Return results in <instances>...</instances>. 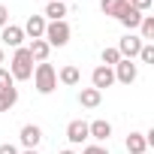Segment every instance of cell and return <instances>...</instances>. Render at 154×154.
Segmentation results:
<instances>
[{"mask_svg": "<svg viewBox=\"0 0 154 154\" xmlns=\"http://www.w3.org/2000/svg\"><path fill=\"white\" fill-rule=\"evenodd\" d=\"M66 12H69V9H66L63 0H54V3H45V15H42V18H48V21H63Z\"/></svg>", "mask_w": 154, "mask_h": 154, "instance_id": "16", "label": "cell"}, {"mask_svg": "<svg viewBox=\"0 0 154 154\" xmlns=\"http://www.w3.org/2000/svg\"><path fill=\"white\" fill-rule=\"evenodd\" d=\"M15 103H18V88H15V85L0 91V112H9Z\"/></svg>", "mask_w": 154, "mask_h": 154, "instance_id": "18", "label": "cell"}, {"mask_svg": "<svg viewBox=\"0 0 154 154\" xmlns=\"http://www.w3.org/2000/svg\"><path fill=\"white\" fill-rule=\"evenodd\" d=\"M3 88H12V75H9V69L0 66V91H3Z\"/></svg>", "mask_w": 154, "mask_h": 154, "instance_id": "24", "label": "cell"}, {"mask_svg": "<svg viewBox=\"0 0 154 154\" xmlns=\"http://www.w3.org/2000/svg\"><path fill=\"white\" fill-rule=\"evenodd\" d=\"M69 33H72V30H69V24H66V21H48V24H45L42 39H45L48 45H57V48H60V45H66V42H69Z\"/></svg>", "mask_w": 154, "mask_h": 154, "instance_id": "3", "label": "cell"}, {"mask_svg": "<svg viewBox=\"0 0 154 154\" xmlns=\"http://www.w3.org/2000/svg\"><path fill=\"white\" fill-rule=\"evenodd\" d=\"M142 63H154V45L151 42H142V48H139V54H136Z\"/></svg>", "mask_w": 154, "mask_h": 154, "instance_id": "22", "label": "cell"}, {"mask_svg": "<svg viewBox=\"0 0 154 154\" xmlns=\"http://www.w3.org/2000/svg\"><path fill=\"white\" fill-rule=\"evenodd\" d=\"M33 85H36V91L39 94H51L54 88H57V69L48 63V60H42V63H36L33 66Z\"/></svg>", "mask_w": 154, "mask_h": 154, "instance_id": "2", "label": "cell"}, {"mask_svg": "<svg viewBox=\"0 0 154 154\" xmlns=\"http://www.w3.org/2000/svg\"><path fill=\"white\" fill-rule=\"evenodd\" d=\"M115 48H118V54H121V57L133 60V57L139 54V48H142V39H139L136 33H127V36H121V39H118V45H115Z\"/></svg>", "mask_w": 154, "mask_h": 154, "instance_id": "5", "label": "cell"}, {"mask_svg": "<svg viewBox=\"0 0 154 154\" xmlns=\"http://www.w3.org/2000/svg\"><path fill=\"white\" fill-rule=\"evenodd\" d=\"M130 6H133L136 12H148V9L154 6V0H130Z\"/></svg>", "mask_w": 154, "mask_h": 154, "instance_id": "23", "label": "cell"}, {"mask_svg": "<svg viewBox=\"0 0 154 154\" xmlns=\"http://www.w3.org/2000/svg\"><path fill=\"white\" fill-rule=\"evenodd\" d=\"M18 139H21V145H24V148H36V145L42 142V130H39L36 124H24Z\"/></svg>", "mask_w": 154, "mask_h": 154, "instance_id": "11", "label": "cell"}, {"mask_svg": "<svg viewBox=\"0 0 154 154\" xmlns=\"http://www.w3.org/2000/svg\"><path fill=\"white\" fill-rule=\"evenodd\" d=\"M100 9H103V15L121 18V15L130 9V3H127V0H100Z\"/></svg>", "mask_w": 154, "mask_h": 154, "instance_id": "12", "label": "cell"}, {"mask_svg": "<svg viewBox=\"0 0 154 154\" xmlns=\"http://www.w3.org/2000/svg\"><path fill=\"white\" fill-rule=\"evenodd\" d=\"M45 3H54V0H45Z\"/></svg>", "mask_w": 154, "mask_h": 154, "instance_id": "31", "label": "cell"}, {"mask_svg": "<svg viewBox=\"0 0 154 154\" xmlns=\"http://www.w3.org/2000/svg\"><path fill=\"white\" fill-rule=\"evenodd\" d=\"M109 136H112V124H109L106 118H97V121H91V124H88V139L106 142Z\"/></svg>", "mask_w": 154, "mask_h": 154, "instance_id": "7", "label": "cell"}, {"mask_svg": "<svg viewBox=\"0 0 154 154\" xmlns=\"http://www.w3.org/2000/svg\"><path fill=\"white\" fill-rule=\"evenodd\" d=\"M9 75H12V82H27L33 75V57H30V51L24 45L15 48V54L9 60Z\"/></svg>", "mask_w": 154, "mask_h": 154, "instance_id": "1", "label": "cell"}, {"mask_svg": "<svg viewBox=\"0 0 154 154\" xmlns=\"http://www.w3.org/2000/svg\"><path fill=\"white\" fill-rule=\"evenodd\" d=\"M100 100H103V91H97V88H82V91H79V103H82L85 109H97Z\"/></svg>", "mask_w": 154, "mask_h": 154, "instance_id": "15", "label": "cell"}, {"mask_svg": "<svg viewBox=\"0 0 154 154\" xmlns=\"http://www.w3.org/2000/svg\"><path fill=\"white\" fill-rule=\"evenodd\" d=\"M66 139H69V145H82L88 139V121H69L66 124Z\"/></svg>", "mask_w": 154, "mask_h": 154, "instance_id": "8", "label": "cell"}, {"mask_svg": "<svg viewBox=\"0 0 154 154\" xmlns=\"http://www.w3.org/2000/svg\"><path fill=\"white\" fill-rule=\"evenodd\" d=\"M0 154H18V148L9 145V142H3V145H0Z\"/></svg>", "mask_w": 154, "mask_h": 154, "instance_id": "27", "label": "cell"}, {"mask_svg": "<svg viewBox=\"0 0 154 154\" xmlns=\"http://www.w3.org/2000/svg\"><path fill=\"white\" fill-rule=\"evenodd\" d=\"M60 154H75V151H72V148H63V151H60Z\"/></svg>", "mask_w": 154, "mask_h": 154, "instance_id": "29", "label": "cell"}, {"mask_svg": "<svg viewBox=\"0 0 154 154\" xmlns=\"http://www.w3.org/2000/svg\"><path fill=\"white\" fill-rule=\"evenodd\" d=\"M45 24H48V21H45L42 15H30V18L24 21V27H21V30H24V36H30V39H42Z\"/></svg>", "mask_w": 154, "mask_h": 154, "instance_id": "9", "label": "cell"}, {"mask_svg": "<svg viewBox=\"0 0 154 154\" xmlns=\"http://www.w3.org/2000/svg\"><path fill=\"white\" fill-rule=\"evenodd\" d=\"M18 154H39L36 148H24V151H18Z\"/></svg>", "mask_w": 154, "mask_h": 154, "instance_id": "28", "label": "cell"}, {"mask_svg": "<svg viewBox=\"0 0 154 154\" xmlns=\"http://www.w3.org/2000/svg\"><path fill=\"white\" fill-rule=\"evenodd\" d=\"M6 24H9V9H6L3 3H0V30H3Z\"/></svg>", "mask_w": 154, "mask_h": 154, "instance_id": "26", "label": "cell"}, {"mask_svg": "<svg viewBox=\"0 0 154 154\" xmlns=\"http://www.w3.org/2000/svg\"><path fill=\"white\" fill-rule=\"evenodd\" d=\"M27 51H30V57H33V63H42V60H48V51H51V45H48L45 39H30V45H27Z\"/></svg>", "mask_w": 154, "mask_h": 154, "instance_id": "14", "label": "cell"}, {"mask_svg": "<svg viewBox=\"0 0 154 154\" xmlns=\"http://www.w3.org/2000/svg\"><path fill=\"white\" fill-rule=\"evenodd\" d=\"M127 3H130V0H127Z\"/></svg>", "mask_w": 154, "mask_h": 154, "instance_id": "32", "label": "cell"}, {"mask_svg": "<svg viewBox=\"0 0 154 154\" xmlns=\"http://www.w3.org/2000/svg\"><path fill=\"white\" fill-rule=\"evenodd\" d=\"M118 21H121V24H124V27H127V30L133 33V30L139 27V21H142V12H136V9L130 6V9H127V12H124V15L118 18Z\"/></svg>", "mask_w": 154, "mask_h": 154, "instance_id": "20", "label": "cell"}, {"mask_svg": "<svg viewBox=\"0 0 154 154\" xmlns=\"http://www.w3.org/2000/svg\"><path fill=\"white\" fill-rule=\"evenodd\" d=\"M0 39H3L6 45H12V48H21V42H24V30H21L18 24H6L3 30H0Z\"/></svg>", "mask_w": 154, "mask_h": 154, "instance_id": "10", "label": "cell"}, {"mask_svg": "<svg viewBox=\"0 0 154 154\" xmlns=\"http://www.w3.org/2000/svg\"><path fill=\"white\" fill-rule=\"evenodd\" d=\"M115 82H121V85H133L136 82V75H139V66L133 63V60H127V57H121L118 63H115Z\"/></svg>", "mask_w": 154, "mask_h": 154, "instance_id": "4", "label": "cell"}, {"mask_svg": "<svg viewBox=\"0 0 154 154\" xmlns=\"http://www.w3.org/2000/svg\"><path fill=\"white\" fill-rule=\"evenodd\" d=\"M115 85V72H112V66H94V72H91V88H97V91H103V88H112Z\"/></svg>", "mask_w": 154, "mask_h": 154, "instance_id": "6", "label": "cell"}, {"mask_svg": "<svg viewBox=\"0 0 154 154\" xmlns=\"http://www.w3.org/2000/svg\"><path fill=\"white\" fill-rule=\"evenodd\" d=\"M0 63H3V48H0Z\"/></svg>", "mask_w": 154, "mask_h": 154, "instance_id": "30", "label": "cell"}, {"mask_svg": "<svg viewBox=\"0 0 154 154\" xmlns=\"http://www.w3.org/2000/svg\"><path fill=\"white\" fill-rule=\"evenodd\" d=\"M139 39L142 42H151L154 39V15H142V21H139Z\"/></svg>", "mask_w": 154, "mask_h": 154, "instance_id": "19", "label": "cell"}, {"mask_svg": "<svg viewBox=\"0 0 154 154\" xmlns=\"http://www.w3.org/2000/svg\"><path fill=\"white\" fill-rule=\"evenodd\" d=\"M124 145H127V151H130V154H145V148H148V142H145V133H130Z\"/></svg>", "mask_w": 154, "mask_h": 154, "instance_id": "17", "label": "cell"}, {"mask_svg": "<svg viewBox=\"0 0 154 154\" xmlns=\"http://www.w3.org/2000/svg\"><path fill=\"white\" fill-rule=\"evenodd\" d=\"M100 60H103V66H115V63L121 60V54H118V48H103Z\"/></svg>", "mask_w": 154, "mask_h": 154, "instance_id": "21", "label": "cell"}, {"mask_svg": "<svg viewBox=\"0 0 154 154\" xmlns=\"http://www.w3.org/2000/svg\"><path fill=\"white\" fill-rule=\"evenodd\" d=\"M57 82H60V85H66V88H75V85L82 82V72H79V66L66 63V66L57 72Z\"/></svg>", "mask_w": 154, "mask_h": 154, "instance_id": "13", "label": "cell"}, {"mask_svg": "<svg viewBox=\"0 0 154 154\" xmlns=\"http://www.w3.org/2000/svg\"><path fill=\"white\" fill-rule=\"evenodd\" d=\"M82 154H109V148H103V145H88Z\"/></svg>", "mask_w": 154, "mask_h": 154, "instance_id": "25", "label": "cell"}]
</instances>
